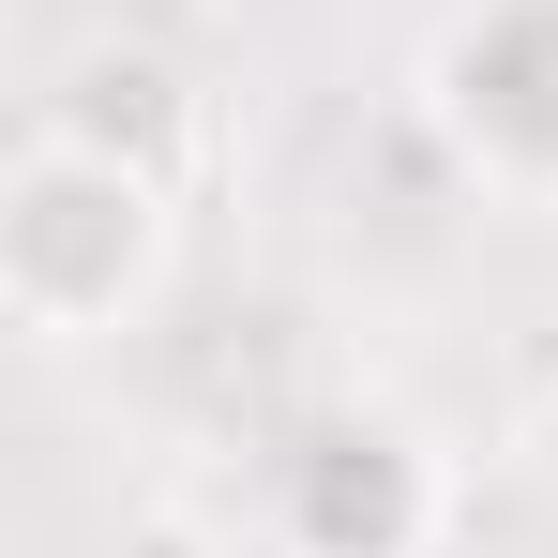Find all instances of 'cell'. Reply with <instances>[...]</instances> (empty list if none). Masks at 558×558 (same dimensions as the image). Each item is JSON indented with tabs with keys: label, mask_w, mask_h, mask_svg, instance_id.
<instances>
[{
	"label": "cell",
	"mask_w": 558,
	"mask_h": 558,
	"mask_svg": "<svg viewBox=\"0 0 558 558\" xmlns=\"http://www.w3.org/2000/svg\"><path fill=\"white\" fill-rule=\"evenodd\" d=\"M106 558H242V544H227L211 513H182V498H151V513H121V544H106Z\"/></svg>",
	"instance_id": "obj_5"
},
{
	"label": "cell",
	"mask_w": 558,
	"mask_h": 558,
	"mask_svg": "<svg viewBox=\"0 0 558 558\" xmlns=\"http://www.w3.org/2000/svg\"><path fill=\"white\" fill-rule=\"evenodd\" d=\"M31 121H46V136H76V151L151 167V182H182L196 136H211L196 76L151 46V31H92V46H61V61H46V92H31Z\"/></svg>",
	"instance_id": "obj_4"
},
{
	"label": "cell",
	"mask_w": 558,
	"mask_h": 558,
	"mask_svg": "<svg viewBox=\"0 0 558 558\" xmlns=\"http://www.w3.org/2000/svg\"><path fill=\"white\" fill-rule=\"evenodd\" d=\"M423 136L483 196L558 211V0H453L423 46Z\"/></svg>",
	"instance_id": "obj_2"
},
{
	"label": "cell",
	"mask_w": 558,
	"mask_h": 558,
	"mask_svg": "<svg viewBox=\"0 0 558 558\" xmlns=\"http://www.w3.org/2000/svg\"><path fill=\"white\" fill-rule=\"evenodd\" d=\"M453 529V468L392 408H317L272 453V544L287 558H438Z\"/></svg>",
	"instance_id": "obj_3"
},
{
	"label": "cell",
	"mask_w": 558,
	"mask_h": 558,
	"mask_svg": "<svg viewBox=\"0 0 558 558\" xmlns=\"http://www.w3.org/2000/svg\"><path fill=\"white\" fill-rule=\"evenodd\" d=\"M167 272H182V182L31 121L15 167H0V317H15V348H46V363L121 348L167 302Z\"/></svg>",
	"instance_id": "obj_1"
}]
</instances>
